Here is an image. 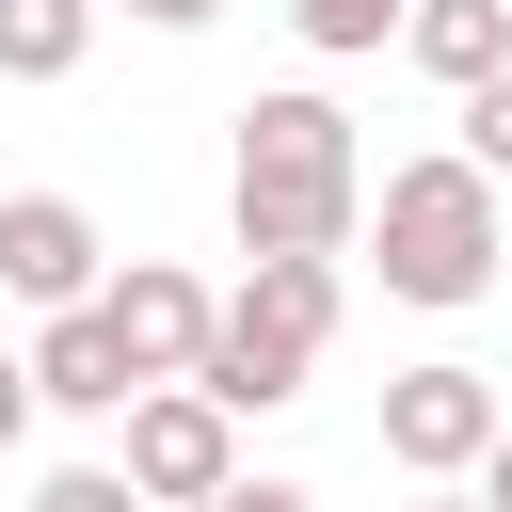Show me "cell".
<instances>
[{"mask_svg":"<svg viewBox=\"0 0 512 512\" xmlns=\"http://www.w3.org/2000/svg\"><path fill=\"white\" fill-rule=\"evenodd\" d=\"M400 48L464 96V80H496V64H512V0H416V16H400Z\"/></svg>","mask_w":512,"mask_h":512,"instance_id":"obj_8","label":"cell"},{"mask_svg":"<svg viewBox=\"0 0 512 512\" xmlns=\"http://www.w3.org/2000/svg\"><path fill=\"white\" fill-rule=\"evenodd\" d=\"M464 160H480V176H512V64H496V80H464Z\"/></svg>","mask_w":512,"mask_h":512,"instance_id":"obj_11","label":"cell"},{"mask_svg":"<svg viewBox=\"0 0 512 512\" xmlns=\"http://www.w3.org/2000/svg\"><path fill=\"white\" fill-rule=\"evenodd\" d=\"M96 288H112V240H96V208H80V192H16V208H0V304L64 320V304H96Z\"/></svg>","mask_w":512,"mask_h":512,"instance_id":"obj_5","label":"cell"},{"mask_svg":"<svg viewBox=\"0 0 512 512\" xmlns=\"http://www.w3.org/2000/svg\"><path fill=\"white\" fill-rule=\"evenodd\" d=\"M368 240H384V288H400V304H480L496 256H512V208H496V176H480L464 144H432V160H384Z\"/></svg>","mask_w":512,"mask_h":512,"instance_id":"obj_2","label":"cell"},{"mask_svg":"<svg viewBox=\"0 0 512 512\" xmlns=\"http://www.w3.org/2000/svg\"><path fill=\"white\" fill-rule=\"evenodd\" d=\"M96 0H0V80H80Z\"/></svg>","mask_w":512,"mask_h":512,"instance_id":"obj_9","label":"cell"},{"mask_svg":"<svg viewBox=\"0 0 512 512\" xmlns=\"http://www.w3.org/2000/svg\"><path fill=\"white\" fill-rule=\"evenodd\" d=\"M224 480H240V416L208 384H144L128 400V496L144 512H208Z\"/></svg>","mask_w":512,"mask_h":512,"instance_id":"obj_3","label":"cell"},{"mask_svg":"<svg viewBox=\"0 0 512 512\" xmlns=\"http://www.w3.org/2000/svg\"><path fill=\"white\" fill-rule=\"evenodd\" d=\"M224 224H240V256H336V240L368 224V144H352V112H336L320 80L240 96V144H224Z\"/></svg>","mask_w":512,"mask_h":512,"instance_id":"obj_1","label":"cell"},{"mask_svg":"<svg viewBox=\"0 0 512 512\" xmlns=\"http://www.w3.org/2000/svg\"><path fill=\"white\" fill-rule=\"evenodd\" d=\"M32 512H144V496H128V464H48Z\"/></svg>","mask_w":512,"mask_h":512,"instance_id":"obj_12","label":"cell"},{"mask_svg":"<svg viewBox=\"0 0 512 512\" xmlns=\"http://www.w3.org/2000/svg\"><path fill=\"white\" fill-rule=\"evenodd\" d=\"M496 432H512V400H496L480 368H400V384H384V464H400V480H480Z\"/></svg>","mask_w":512,"mask_h":512,"instance_id":"obj_4","label":"cell"},{"mask_svg":"<svg viewBox=\"0 0 512 512\" xmlns=\"http://www.w3.org/2000/svg\"><path fill=\"white\" fill-rule=\"evenodd\" d=\"M128 16H160V32H208V16H224V0H128Z\"/></svg>","mask_w":512,"mask_h":512,"instance_id":"obj_16","label":"cell"},{"mask_svg":"<svg viewBox=\"0 0 512 512\" xmlns=\"http://www.w3.org/2000/svg\"><path fill=\"white\" fill-rule=\"evenodd\" d=\"M416 512H480V496H464V480H432V496H416Z\"/></svg>","mask_w":512,"mask_h":512,"instance_id":"obj_17","label":"cell"},{"mask_svg":"<svg viewBox=\"0 0 512 512\" xmlns=\"http://www.w3.org/2000/svg\"><path fill=\"white\" fill-rule=\"evenodd\" d=\"M464 496H480V512H512V432L480 448V480H464Z\"/></svg>","mask_w":512,"mask_h":512,"instance_id":"obj_15","label":"cell"},{"mask_svg":"<svg viewBox=\"0 0 512 512\" xmlns=\"http://www.w3.org/2000/svg\"><path fill=\"white\" fill-rule=\"evenodd\" d=\"M96 320L128 336V368H144V384H192V352H208V320H224V304H208L176 256H128V272L96 288Z\"/></svg>","mask_w":512,"mask_h":512,"instance_id":"obj_6","label":"cell"},{"mask_svg":"<svg viewBox=\"0 0 512 512\" xmlns=\"http://www.w3.org/2000/svg\"><path fill=\"white\" fill-rule=\"evenodd\" d=\"M32 416H48V400H32V352H0V448H16Z\"/></svg>","mask_w":512,"mask_h":512,"instance_id":"obj_14","label":"cell"},{"mask_svg":"<svg viewBox=\"0 0 512 512\" xmlns=\"http://www.w3.org/2000/svg\"><path fill=\"white\" fill-rule=\"evenodd\" d=\"M400 16H416V0H288V32H304L320 64H368V48H400Z\"/></svg>","mask_w":512,"mask_h":512,"instance_id":"obj_10","label":"cell"},{"mask_svg":"<svg viewBox=\"0 0 512 512\" xmlns=\"http://www.w3.org/2000/svg\"><path fill=\"white\" fill-rule=\"evenodd\" d=\"M32 400H48V416H128L144 368H128V336H112L96 304H64V320L32 336Z\"/></svg>","mask_w":512,"mask_h":512,"instance_id":"obj_7","label":"cell"},{"mask_svg":"<svg viewBox=\"0 0 512 512\" xmlns=\"http://www.w3.org/2000/svg\"><path fill=\"white\" fill-rule=\"evenodd\" d=\"M208 512H320V496H304V480H224Z\"/></svg>","mask_w":512,"mask_h":512,"instance_id":"obj_13","label":"cell"}]
</instances>
